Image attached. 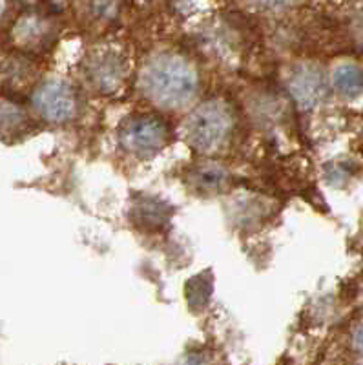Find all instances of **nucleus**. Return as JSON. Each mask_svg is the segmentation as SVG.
I'll return each instance as SVG.
<instances>
[{
    "label": "nucleus",
    "instance_id": "39448f33",
    "mask_svg": "<svg viewBox=\"0 0 363 365\" xmlns=\"http://www.w3.org/2000/svg\"><path fill=\"white\" fill-rule=\"evenodd\" d=\"M289 90L301 108H312L325 96V80L314 66H303L290 77Z\"/></svg>",
    "mask_w": 363,
    "mask_h": 365
},
{
    "label": "nucleus",
    "instance_id": "1a4fd4ad",
    "mask_svg": "<svg viewBox=\"0 0 363 365\" xmlns=\"http://www.w3.org/2000/svg\"><path fill=\"white\" fill-rule=\"evenodd\" d=\"M353 344H354V347H356V349L362 350V353H363V323L358 327V329L354 330Z\"/></svg>",
    "mask_w": 363,
    "mask_h": 365
},
{
    "label": "nucleus",
    "instance_id": "9d476101",
    "mask_svg": "<svg viewBox=\"0 0 363 365\" xmlns=\"http://www.w3.org/2000/svg\"><path fill=\"white\" fill-rule=\"evenodd\" d=\"M2 8H4V6H2V4H0V11H2Z\"/></svg>",
    "mask_w": 363,
    "mask_h": 365
},
{
    "label": "nucleus",
    "instance_id": "20e7f679",
    "mask_svg": "<svg viewBox=\"0 0 363 365\" xmlns=\"http://www.w3.org/2000/svg\"><path fill=\"white\" fill-rule=\"evenodd\" d=\"M33 106L50 123H64L75 114V94L64 80H50L35 91Z\"/></svg>",
    "mask_w": 363,
    "mask_h": 365
},
{
    "label": "nucleus",
    "instance_id": "423d86ee",
    "mask_svg": "<svg viewBox=\"0 0 363 365\" xmlns=\"http://www.w3.org/2000/svg\"><path fill=\"white\" fill-rule=\"evenodd\" d=\"M88 73L91 77V82L97 88L109 91L119 86L125 68H123V62L115 55H100L99 59L91 60Z\"/></svg>",
    "mask_w": 363,
    "mask_h": 365
},
{
    "label": "nucleus",
    "instance_id": "7ed1b4c3",
    "mask_svg": "<svg viewBox=\"0 0 363 365\" xmlns=\"http://www.w3.org/2000/svg\"><path fill=\"white\" fill-rule=\"evenodd\" d=\"M168 141V126L154 116H132L123 123L119 143L126 152L135 155H152Z\"/></svg>",
    "mask_w": 363,
    "mask_h": 365
},
{
    "label": "nucleus",
    "instance_id": "f257e3e1",
    "mask_svg": "<svg viewBox=\"0 0 363 365\" xmlns=\"http://www.w3.org/2000/svg\"><path fill=\"white\" fill-rule=\"evenodd\" d=\"M141 88L152 103L163 108H181L197 90L194 68L177 55L152 57L141 73Z\"/></svg>",
    "mask_w": 363,
    "mask_h": 365
},
{
    "label": "nucleus",
    "instance_id": "0eeeda50",
    "mask_svg": "<svg viewBox=\"0 0 363 365\" xmlns=\"http://www.w3.org/2000/svg\"><path fill=\"white\" fill-rule=\"evenodd\" d=\"M334 86L345 97H356L363 90V71L354 64H342L334 70Z\"/></svg>",
    "mask_w": 363,
    "mask_h": 365
},
{
    "label": "nucleus",
    "instance_id": "f03ea898",
    "mask_svg": "<svg viewBox=\"0 0 363 365\" xmlns=\"http://www.w3.org/2000/svg\"><path fill=\"white\" fill-rule=\"evenodd\" d=\"M230 125L227 106L219 100H209L190 114L184 125V135L195 150L212 152L227 141Z\"/></svg>",
    "mask_w": 363,
    "mask_h": 365
},
{
    "label": "nucleus",
    "instance_id": "6e6552de",
    "mask_svg": "<svg viewBox=\"0 0 363 365\" xmlns=\"http://www.w3.org/2000/svg\"><path fill=\"white\" fill-rule=\"evenodd\" d=\"M227 181V170H223L219 165H201L192 172V185L201 192H214L219 190Z\"/></svg>",
    "mask_w": 363,
    "mask_h": 365
}]
</instances>
